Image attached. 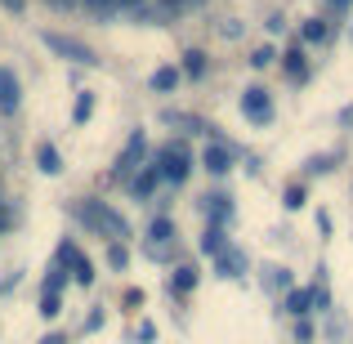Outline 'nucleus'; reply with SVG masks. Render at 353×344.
Returning a JSON list of instances; mask_svg holds the SVG:
<instances>
[{"label": "nucleus", "instance_id": "bb28decb", "mask_svg": "<svg viewBox=\"0 0 353 344\" xmlns=\"http://www.w3.org/2000/svg\"><path fill=\"white\" fill-rule=\"evenodd\" d=\"M41 313L45 318H59L63 313V295H41Z\"/></svg>", "mask_w": 353, "mask_h": 344}, {"label": "nucleus", "instance_id": "6e6552de", "mask_svg": "<svg viewBox=\"0 0 353 344\" xmlns=\"http://www.w3.org/2000/svg\"><path fill=\"white\" fill-rule=\"evenodd\" d=\"M157 188H161V170H157L152 156H148V161L125 179V192H130L134 201H152V192H157Z\"/></svg>", "mask_w": 353, "mask_h": 344}, {"label": "nucleus", "instance_id": "c85d7f7f", "mask_svg": "<svg viewBox=\"0 0 353 344\" xmlns=\"http://www.w3.org/2000/svg\"><path fill=\"white\" fill-rule=\"evenodd\" d=\"M295 340H300V344L313 340V327H309V322H300V327H295Z\"/></svg>", "mask_w": 353, "mask_h": 344}, {"label": "nucleus", "instance_id": "20e7f679", "mask_svg": "<svg viewBox=\"0 0 353 344\" xmlns=\"http://www.w3.org/2000/svg\"><path fill=\"white\" fill-rule=\"evenodd\" d=\"M143 161H148V134H143V130H134V134L125 139V148L117 152V161H112V170H108V179H112V183H125Z\"/></svg>", "mask_w": 353, "mask_h": 344}, {"label": "nucleus", "instance_id": "1a4fd4ad", "mask_svg": "<svg viewBox=\"0 0 353 344\" xmlns=\"http://www.w3.org/2000/svg\"><path fill=\"white\" fill-rule=\"evenodd\" d=\"M54 259L72 268V282H77V286H94V264H90V259L81 255V246H77V241H63Z\"/></svg>", "mask_w": 353, "mask_h": 344}, {"label": "nucleus", "instance_id": "0eeeda50", "mask_svg": "<svg viewBox=\"0 0 353 344\" xmlns=\"http://www.w3.org/2000/svg\"><path fill=\"white\" fill-rule=\"evenodd\" d=\"M282 77L291 81V85H309V77H313V63H309V50H304L300 41H295V45H286V50H282Z\"/></svg>", "mask_w": 353, "mask_h": 344}, {"label": "nucleus", "instance_id": "ddd939ff", "mask_svg": "<svg viewBox=\"0 0 353 344\" xmlns=\"http://www.w3.org/2000/svg\"><path fill=\"white\" fill-rule=\"evenodd\" d=\"M179 72H183L188 81H206V72H210V54H206V50H183Z\"/></svg>", "mask_w": 353, "mask_h": 344}, {"label": "nucleus", "instance_id": "f704fd0d", "mask_svg": "<svg viewBox=\"0 0 353 344\" xmlns=\"http://www.w3.org/2000/svg\"><path fill=\"white\" fill-rule=\"evenodd\" d=\"M41 344H68V336H59V331H50V336H45Z\"/></svg>", "mask_w": 353, "mask_h": 344}, {"label": "nucleus", "instance_id": "4468645a", "mask_svg": "<svg viewBox=\"0 0 353 344\" xmlns=\"http://www.w3.org/2000/svg\"><path fill=\"white\" fill-rule=\"evenodd\" d=\"M179 81H183V72L174 68V63H165V68H157L152 77H148V85H152L157 94H174V90H179Z\"/></svg>", "mask_w": 353, "mask_h": 344}, {"label": "nucleus", "instance_id": "c756f323", "mask_svg": "<svg viewBox=\"0 0 353 344\" xmlns=\"http://www.w3.org/2000/svg\"><path fill=\"white\" fill-rule=\"evenodd\" d=\"M139 340H143V344L157 340V327H152V322H143V327H139Z\"/></svg>", "mask_w": 353, "mask_h": 344}, {"label": "nucleus", "instance_id": "a878e982", "mask_svg": "<svg viewBox=\"0 0 353 344\" xmlns=\"http://www.w3.org/2000/svg\"><path fill=\"white\" fill-rule=\"evenodd\" d=\"M264 273H268V286H273V291H291V286H295L291 282V268H277L273 264V268H264Z\"/></svg>", "mask_w": 353, "mask_h": 344}, {"label": "nucleus", "instance_id": "b1692460", "mask_svg": "<svg viewBox=\"0 0 353 344\" xmlns=\"http://www.w3.org/2000/svg\"><path fill=\"white\" fill-rule=\"evenodd\" d=\"M108 268H112V273H125L130 268V250H125V241H108Z\"/></svg>", "mask_w": 353, "mask_h": 344}, {"label": "nucleus", "instance_id": "a211bd4d", "mask_svg": "<svg viewBox=\"0 0 353 344\" xmlns=\"http://www.w3.org/2000/svg\"><path fill=\"white\" fill-rule=\"evenodd\" d=\"M224 246H233V241H228V228H219V224H206V232H201V255H210V259H215Z\"/></svg>", "mask_w": 353, "mask_h": 344}, {"label": "nucleus", "instance_id": "72a5a7b5", "mask_svg": "<svg viewBox=\"0 0 353 344\" xmlns=\"http://www.w3.org/2000/svg\"><path fill=\"white\" fill-rule=\"evenodd\" d=\"M45 5H50V9H77L81 0H45Z\"/></svg>", "mask_w": 353, "mask_h": 344}, {"label": "nucleus", "instance_id": "f3484780", "mask_svg": "<svg viewBox=\"0 0 353 344\" xmlns=\"http://www.w3.org/2000/svg\"><path fill=\"white\" fill-rule=\"evenodd\" d=\"M36 165H41V174H63V152L45 139V143H36Z\"/></svg>", "mask_w": 353, "mask_h": 344}, {"label": "nucleus", "instance_id": "7ed1b4c3", "mask_svg": "<svg viewBox=\"0 0 353 344\" xmlns=\"http://www.w3.org/2000/svg\"><path fill=\"white\" fill-rule=\"evenodd\" d=\"M41 41H45V50L63 63H77V68H99V63H103L94 54V45L77 41V36H68V32H41Z\"/></svg>", "mask_w": 353, "mask_h": 344}, {"label": "nucleus", "instance_id": "2eb2a0df", "mask_svg": "<svg viewBox=\"0 0 353 344\" xmlns=\"http://www.w3.org/2000/svg\"><path fill=\"white\" fill-rule=\"evenodd\" d=\"M282 309L291 313V318L313 313V291H309V286H291V291H286V300H282Z\"/></svg>", "mask_w": 353, "mask_h": 344}, {"label": "nucleus", "instance_id": "412c9836", "mask_svg": "<svg viewBox=\"0 0 353 344\" xmlns=\"http://www.w3.org/2000/svg\"><path fill=\"white\" fill-rule=\"evenodd\" d=\"M165 286H170V295H188L192 286H197V268H192V264H179V268L170 273V282H165Z\"/></svg>", "mask_w": 353, "mask_h": 344}, {"label": "nucleus", "instance_id": "393cba45", "mask_svg": "<svg viewBox=\"0 0 353 344\" xmlns=\"http://www.w3.org/2000/svg\"><path fill=\"white\" fill-rule=\"evenodd\" d=\"M273 63H277V50H273V45H255V50H250V68H255V72L273 68Z\"/></svg>", "mask_w": 353, "mask_h": 344}, {"label": "nucleus", "instance_id": "6ab92c4d", "mask_svg": "<svg viewBox=\"0 0 353 344\" xmlns=\"http://www.w3.org/2000/svg\"><path fill=\"white\" fill-rule=\"evenodd\" d=\"M170 241H174V219L157 215L152 224H148V246H170Z\"/></svg>", "mask_w": 353, "mask_h": 344}, {"label": "nucleus", "instance_id": "f257e3e1", "mask_svg": "<svg viewBox=\"0 0 353 344\" xmlns=\"http://www.w3.org/2000/svg\"><path fill=\"white\" fill-rule=\"evenodd\" d=\"M72 219H77V224H85L90 232H99V237H112V241H125L130 237L125 215H121L117 206H108V201H94V197L72 201Z\"/></svg>", "mask_w": 353, "mask_h": 344}, {"label": "nucleus", "instance_id": "aec40b11", "mask_svg": "<svg viewBox=\"0 0 353 344\" xmlns=\"http://www.w3.org/2000/svg\"><path fill=\"white\" fill-rule=\"evenodd\" d=\"M94 103H99L94 90H81L77 103H72V125H90V117H94Z\"/></svg>", "mask_w": 353, "mask_h": 344}, {"label": "nucleus", "instance_id": "f8f14e48", "mask_svg": "<svg viewBox=\"0 0 353 344\" xmlns=\"http://www.w3.org/2000/svg\"><path fill=\"white\" fill-rule=\"evenodd\" d=\"M246 264H250V259L241 255L237 246H224V250L215 255V273H219V277H228V282H237V277H246Z\"/></svg>", "mask_w": 353, "mask_h": 344}, {"label": "nucleus", "instance_id": "5701e85b", "mask_svg": "<svg viewBox=\"0 0 353 344\" xmlns=\"http://www.w3.org/2000/svg\"><path fill=\"white\" fill-rule=\"evenodd\" d=\"M304 201H309V188H304V179H291V183L282 188V206H286V210H300Z\"/></svg>", "mask_w": 353, "mask_h": 344}, {"label": "nucleus", "instance_id": "2f4dec72", "mask_svg": "<svg viewBox=\"0 0 353 344\" xmlns=\"http://www.w3.org/2000/svg\"><path fill=\"white\" fill-rule=\"evenodd\" d=\"M0 5H5L9 14H23V9H27V0H0Z\"/></svg>", "mask_w": 353, "mask_h": 344}, {"label": "nucleus", "instance_id": "39448f33", "mask_svg": "<svg viewBox=\"0 0 353 344\" xmlns=\"http://www.w3.org/2000/svg\"><path fill=\"white\" fill-rule=\"evenodd\" d=\"M241 156H246V152H241L237 143H228V139L219 134V139H210V143H206V152H201V170H206V174H215V179H224V174L233 170Z\"/></svg>", "mask_w": 353, "mask_h": 344}, {"label": "nucleus", "instance_id": "f03ea898", "mask_svg": "<svg viewBox=\"0 0 353 344\" xmlns=\"http://www.w3.org/2000/svg\"><path fill=\"white\" fill-rule=\"evenodd\" d=\"M152 165L161 170V183H170V188H183L192 174V165H197V156H192L188 139H170V143H161L152 152Z\"/></svg>", "mask_w": 353, "mask_h": 344}, {"label": "nucleus", "instance_id": "9d476101", "mask_svg": "<svg viewBox=\"0 0 353 344\" xmlns=\"http://www.w3.org/2000/svg\"><path fill=\"white\" fill-rule=\"evenodd\" d=\"M18 108H23V81L14 68L0 63V117H18Z\"/></svg>", "mask_w": 353, "mask_h": 344}, {"label": "nucleus", "instance_id": "7c9ffc66", "mask_svg": "<svg viewBox=\"0 0 353 344\" xmlns=\"http://www.w3.org/2000/svg\"><path fill=\"white\" fill-rule=\"evenodd\" d=\"M349 5H353V0H327V9H331V14H336V18H340V14H345V9H349Z\"/></svg>", "mask_w": 353, "mask_h": 344}, {"label": "nucleus", "instance_id": "423d86ee", "mask_svg": "<svg viewBox=\"0 0 353 344\" xmlns=\"http://www.w3.org/2000/svg\"><path fill=\"white\" fill-rule=\"evenodd\" d=\"M237 108L250 125H268V121H273V94H268L264 85H246L241 99H237Z\"/></svg>", "mask_w": 353, "mask_h": 344}, {"label": "nucleus", "instance_id": "cd10ccee", "mask_svg": "<svg viewBox=\"0 0 353 344\" xmlns=\"http://www.w3.org/2000/svg\"><path fill=\"white\" fill-rule=\"evenodd\" d=\"M264 27H268V32L277 36V32H282V27H286V18H282V14H268V23H264Z\"/></svg>", "mask_w": 353, "mask_h": 344}, {"label": "nucleus", "instance_id": "473e14b6", "mask_svg": "<svg viewBox=\"0 0 353 344\" xmlns=\"http://www.w3.org/2000/svg\"><path fill=\"white\" fill-rule=\"evenodd\" d=\"M340 125L353 130V103H349V108H340Z\"/></svg>", "mask_w": 353, "mask_h": 344}, {"label": "nucleus", "instance_id": "c9c22d12", "mask_svg": "<svg viewBox=\"0 0 353 344\" xmlns=\"http://www.w3.org/2000/svg\"><path fill=\"white\" fill-rule=\"evenodd\" d=\"M349 41H353V23H349Z\"/></svg>", "mask_w": 353, "mask_h": 344}, {"label": "nucleus", "instance_id": "dca6fc26", "mask_svg": "<svg viewBox=\"0 0 353 344\" xmlns=\"http://www.w3.org/2000/svg\"><path fill=\"white\" fill-rule=\"evenodd\" d=\"M322 41H331V23L318 18V14L304 18V23H300V45H322Z\"/></svg>", "mask_w": 353, "mask_h": 344}, {"label": "nucleus", "instance_id": "4be33fe9", "mask_svg": "<svg viewBox=\"0 0 353 344\" xmlns=\"http://www.w3.org/2000/svg\"><path fill=\"white\" fill-rule=\"evenodd\" d=\"M336 161H340V152H313V156H304V174H331L336 170Z\"/></svg>", "mask_w": 353, "mask_h": 344}, {"label": "nucleus", "instance_id": "9b49d317", "mask_svg": "<svg viewBox=\"0 0 353 344\" xmlns=\"http://www.w3.org/2000/svg\"><path fill=\"white\" fill-rule=\"evenodd\" d=\"M201 215H206V224H219V228H228L233 224V197H228V192H206V197H201Z\"/></svg>", "mask_w": 353, "mask_h": 344}]
</instances>
